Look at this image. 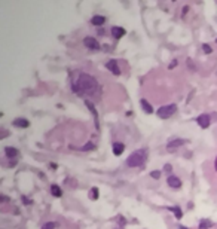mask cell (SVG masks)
Instances as JSON below:
<instances>
[{"instance_id":"cell-1","label":"cell","mask_w":217,"mask_h":229,"mask_svg":"<svg viewBox=\"0 0 217 229\" xmlns=\"http://www.w3.org/2000/svg\"><path fill=\"white\" fill-rule=\"evenodd\" d=\"M71 88L76 94H79V97H95L101 94L97 79L89 74H80L77 80L71 85Z\"/></svg>"},{"instance_id":"cell-2","label":"cell","mask_w":217,"mask_h":229,"mask_svg":"<svg viewBox=\"0 0 217 229\" xmlns=\"http://www.w3.org/2000/svg\"><path fill=\"white\" fill-rule=\"evenodd\" d=\"M146 158H147V152L143 149H138L134 153H131V156L127 159V164L128 167H140L146 161Z\"/></svg>"},{"instance_id":"cell-3","label":"cell","mask_w":217,"mask_h":229,"mask_svg":"<svg viewBox=\"0 0 217 229\" xmlns=\"http://www.w3.org/2000/svg\"><path fill=\"white\" fill-rule=\"evenodd\" d=\"M175 110H177V106L175 104H168V106L159 107L158 112H156V114H158L161 119H168V118H171L173 114L175 113Z\"/></svg>"},{"instance_id":"cell-4","label":"cell","mask_w":217,"mask_h":229,"mask_svg":"<svg viewBox=\"0 0 217 229\" xmlns=\"http://www.w3.org/2000/svg\"><path fill=\"white\" fill-rule=\"evenodd\" d=\"M85 104H86V107L89 109V112L92 113V116H94V121H95V127H97V130L100 128V122H98V112H97V109H95V106L89 101V100H85Z\"/></svg>"},{"instance_id":"cell-5","label":"cell","mask_w":217,"mask_h":229,"mask_svg":"<svg viewBox=\"0 0 217 229\" xmlns=\"http://www.w3.org/2000/svg\"><path fill=\"white\" fill-rule=\"evenodd\" d=\"M196 121H198V125H199L201 128H208L210 124H211V119H210L208 114H199Z\"/></svg>"},{"instance_id":"cell-6","label":"cell","mask_w":217,"mask_h":229,"mask_svg":"<svg viewBox=\"0 0 217 229\" xmlns=\"http://www.w3.org/2000/svg\"><path fill=\"white\" fill-rule=\"evenodd\" d=\"M106 67L110 70L113 74H116V76L121 74V70H119V66H118V61H116V60H110V61L106 64Z\"/></svg>"},{"instance_id":"cell-7","label":"cell","mask_w":217,"mask_h":229,"mask_svg":"<svg viewBox=\"0 0 217 229\" xmlns=\"http://www.w3.org/2000/svg\"><path fill=\"white\" fill-rule=\"evenodd\" d=\"M83 43H85V46L86 48H89V49H98L100 48V45H98V42L94 39V37H85L83 39Z\"/></svg>"},{"instance_id":"cell-8","label":"cell","mask_w":217,"mask_h":229,"mask_svg":"<svg viewBox=\"0 0 217 229\" xmlns=\"http://www.w3.org/2000/svg\"><path fill=\"white\" fill-rule=\"evenodd\" d=\"M125 28H122V27H113L112 28V36L115 37V39H121V37H124L125 36Z\"/></svg>"},{"instance_id":"cell-9","label":"cell","mask_w":217,"mask_h":229,"mask_svg":"<svg viewBox=\"0 0 217 229\" xmlns=\"http://www.w3.org/2000/svg\"><path fill=\"white\" fill-rule=\"evenodd\" d=\"M184 143H187V141H186V140H183V139H175V140H173V141L167 143V149H174V147H180V146H183Z\"/></svg>"},{"instance_id":"cell-10","label":"cell","mask_w":217,"mask_h":229,"mask_svg":"<svg viewBox=\"0 0 217 229\" xmlns=\"http://www.w3.org/2000/svg\"><path fill=\"white\" fill-rule=\"evenodd\" d=\"M167 182H168V185L171 186V187H180L181 186V180L178 179V177H175V176H170L168 179H167Z\"/></svg>"},{"instance_id":"cell-11","label":"cell","mask_w":217,"mask_h":229,"mask_svg":"<svg viewBox=\"0 0 217 229\" xmlns=\"http://www.w3.org/2000/svg\"><path fill=\"white\" fill-rule=\"evenodd\" d=\"M28 125H30V122L24 118H17L14 121V127H17V128H27Z\"/></svg>"},{"instance_id":"cell-12","label":"cell","mask_w":217,"mask_h":229,"mask_svg":"<svg viewBox=\"0 0 217 229\" xmlns=\"http://www.w3.org/2000/svg\"><path fill=\"white\" fill-rule=\"evenodd\" d=\"M124 150H125V144H124V143H119V141L113 143V153H115L116 156L122 155V153H124Z\"/></svg>"},{"instance_id":"cell-13","label":"cell","mask_w":217,"mask_h":229,"mask_svg":"<svg viewBox=\"0 0 217 229\" xmlns=\"http://www.w3.org/2000/svg\"><path fill=\"white\" fill-rule=\"evenodd\" d=\"M5 153H6V156L8 158H18V155H20V152H18V149H15V147H11V146H8L6 149H5Z\"/></svg>"},{"instance_id":"cell-14","label":"cell","mask_w":217,"mask_h":229,"mask_svg":"<svg viewBox=\"0 0 217 229\" xmlns=\"http://www.w3.org/2000/svg\"><path fill=\"white\" fill-rule=\"evenodd\" d=\"M140 104H141V109H143L146 113H149V114H150V113H153V109H152V106H150V104H149V103H147L144 98H141V100H140Z\"/></svg>"},{"instance_id":"cell-15","label":"cell","mask_w":217,"mask_h":229,"mask_svg":"<svg viewBox=\"0 0 217 229\" xmlns=\"http://www.w3.org/2000/svg\"><path fill=\"white\" fill-rule=\"evenodd\" d=\"M104 23H106V18L101 17V15H95V17L91 20V24H94V26H103Z\"/></svg>"},{"instance_id":"cell-16","label":"cell","mask_w":217,"mask_h":229,"mask_svg":"<svg viewBox=\"0 0 217 229\" xmlns=\"http://www.w3.org/2000/svg\"><path fill=\"white\" fill-rule=\"evenodd\" d=\"M51 193H52L54 196L60 198V196L63 195V190H61V187H60V186H57V185H52V186H51Z\"/></svg>"},{"instance_id":"cell-17","label":"cell","mask_w":217,"mask_h":229,"mask_svg":"<svg viewBox=\"0 0 217 229\" xmlns=\"http://www.w3.org/2000/svg\"><path fill=\"white\" fill-rule=\"evenodd\" d=\"M168 210H171V211L174 213V216H175L177 219H181V216H183V213H181V210H180L178 207H170Z\"/></svg>"},{"instance_id":"cell-18","label":"cell","mask_w":217,"mask_h":229,"mask_svg":"<svg viewBox=\"0 0 217 229\" xmlns=\"http://www.w3.org/2000/svg\"><path fill=\"white\" fill-rule=\"evenodd\" d=\"M213 226V223L210 222V220H201L199 222V229H208V228H211Z\"/></svg>"},{"instance_id":"cell-19","label":"cell","mask_w":217,"mask_h":229,"mask_svg":"<svg viewBox=\"0 0 217 229\" xmlns=\"http://www.w3.org/2000/svg\"><path fill=\"white\" fill-rule=\"evenodd\" d=\"M98 189L97 187H91V190H89V198L91 199H98Z\"/></svg>"},{"instance_id":"cell-20","label":"cell","mask_w":217,"mask_h":229,"mask_svg":"<svg viewBox=\"0 0 217 229\" xmlns=\"http://www.w3.org/2000/svg\"><path fill=\"white\" fill-rule=\"evenodd\" d=\"M57 226H58V223H55V222H48V223L43 225L42 229H55Z\"/></svg>"},{"instance_id":"cell-21","label":"cell","mask_w":217,"mask_h":229,"mask_svg":"<svg viewBox=\"0 0 217 229\" xmlns=\"http://www.w3.org/2000/svg\"><path fill=\"white\" fill-rule=\"evenodd\" d=\"M92 149H95V143H91V141L82 147V150H92Z\"/></svg>"},{"instance_id":"cell-22","label":"cell","mask_w":217,"mask_h":229,"mask_svg":"<svg viewBox=\"0 0 217 229\" xmlns=\"http://www.w3.org/2000/svg\"><path fill=\"white\" fill-rule=\"evenodd\" d=\"M202 51H204L205 54H211V52H213L211 46H210V45H207V43H204V45H202Z\"/></svg>"},{"instance_id":"cell-23","label":"cell","mask_w":217,"mask_h":229,"mask_svg":"<svg viewBox=\"0 0 217 229\" xmlns=\"http://www.w3.org/2000/svg\"><path fill=\"white\" fill-rule=\"evenodd\" d=\"M150 177H152V179H159V177H161V171H156V170L152 171V173H150Z\"/></svg>"},{"instance_id":"cell-24","label":"cell","mask_w":217,"mask_h":229,"mask_svg":"<svg viewBox=\"0 0 217 229\" xmlns=\"http://www.w3.org/2000/svg\"><path fill=\"white\" fill-rule=\"evenodd\" d=\"M187 66H189V67H192V70H195V66H193V61H192L190 58H187Z\"/></svg>"},{"instance_id":"cell-25","label":"cell","mask_w":217,"mask_h":229,"mask_svg":"<svg viewBox=\"0 0 217 229\" xmlns=\"http://www.w3.org/2000/svg\"><path fill=\"white\" fill-rule=\"evenodd\" d=\"M164 171H165V173H170V171H171V165H170V164H167V165L164 167Z\"/></svg>"},{"instance_id":"cell-26","label":"cell","mask_w":217,"mask_h":229,"mask_svg":"<svg viewBox=\"0 0 217 229\" xmlns=\"http://www.w3.org/2000/svg\"><path fill=\"white\" fill-rule=\"evenodd\" d=\"M23 201H24V204H27V205H28V204H31V201H30V199H27L25 196H23Z\"/></svg>"},{"instance_id":"cell-27","label":"cell","mask_w":217,"mask_h":229,"mask_svg":"<svg viewBox=\"0 0 217 229\" xmlns=\"http://www.w3.org/2000/svg\"><path fill=\"white\" fill-rule=\"evenodd\" d=\"M187 9H189V8H187V6H184V8H183V15H184V14H186V12H187Z\"/></svg>"},{"instance_id":"cell-28","label":"cell","mask_w":217,"mask_h":229,"mask_svg":"<svg viewBox=\"0 0 217 229\" xmlns=\"http://www.w3.org/2000/svg\"><path fill=\"white\" fill-rule=\"evenodd\" d=\"M175 64H177V61H173V63H171V66H170V67H171V69H173V67H175Z\"/></svg>"},{"instance_id":"cell-29","label":"cell","mask_w":217,"mask_h":229,"mask_svg":"<svg viewBox=\"0 0 217 229\" xmlns=\"http://www.w3.org/2000/svg\"><path fill=\"white\" fill-rule=\"evenodd\" d=\"M216 171H217V158H216Z\"/></svg>"},{"instance_id":"cell-30","label":"cell","mask_w":217,"mask_h":229,"mask_svg":"<svg viewBox=\"0 0 217 229\" xmlns=\"http://www.w3.org/2000/svg\"><path fill=\"white\" fill-rule=\"evenodd\" d=\"M181 229H186V228H184V226H181Z\"/></svg>"}]
</instances>
